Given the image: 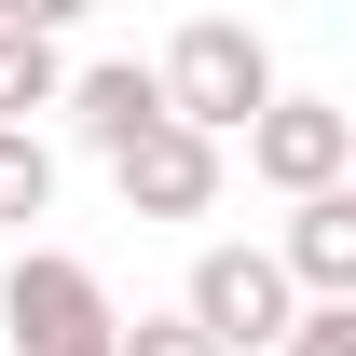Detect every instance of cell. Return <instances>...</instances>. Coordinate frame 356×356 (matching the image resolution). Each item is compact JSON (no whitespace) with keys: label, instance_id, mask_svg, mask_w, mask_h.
Returning <instances> with one entry per match:
<instances>
[{"label":"cell","instance_id":"8992f818","mask_svg":"<svg viewBox=\"0 0 356 356\" xmlns=\"http://www.w3.org/2000/svg\"><path fill=\"white\" fill-rule=\"evenodd\" d=\"M151 124H178L165 55H96V69H69V137H83V151H137Z\"/></svg>","mask_w":356,"mask_h":356},{"label":"cell","instance_id":"7c38bea8","mask_svg":"<svg viewBox=\"0 0 356 356\" xmlns=\"http://www.w3.org/2000/svg\"><path fill=\"white\" fill-rule=\"evenodd\" d=\"M83 14H96V0H0V28H55V42H69Z\"/></svg>","mask_w":356,"mask_h":356},{"label":"cell","instance_id":"5b68a950","mask_svg":"<svg viewBox=\"0 0 356 356\" xmlns=\"http://www.w3.org/2000/svg\"><path fill=\"white\" fill-rule=\"evenodd\" d=\"M247 178L261 192H329V178H356V110H329V96H274L261 124H247Z\"/></svg>","mask_w":356,"mask_h":356},{"label":"cell","instance_id":"6da1fadb","mask_svg":"<svg viewBox=\"0 0 356 356\" xmlns=\"http://www.w3.org/2000/svg\"><path fill=\"white\" fill-rule=\"evenodd\" d=\"M165 96H178V124H206V137H247L274 110V42L261 28H247V14H192V28H178L165 42Z\"/></svg>","mask_w":356,"mask_h":356},{"label":"cell","instance_id":"52a82bcc","mask_svg":"<svg viewBox=\"0 0 356 356\" xmlns=\"http://www.w3.org/2000/svg\"><path fill=\"white\" fill-rule=\"evenodd\" d=\"M274 261L302 274V302H356V178H329V192H302V206H288Z\"/></svg>","mask_w":356,"mask_h":356},{"label":"cell","instance_id":"277c9868","mask_svg":"<svg viewBox=\"0 0 356 356\" xmlns=\"http://www.w3.org/2000/svg\"><path fill=\"white\" fill-rule=\"evenodd\" d=\"M233 178V137L206 124H151L137 151H110V192H124V220H206Z\"/></svg>","mask_w":356,"mask_h":356},{"label":"cell","instance_id":"ba28073f","mask_svg":"<svg viewBox=\"0 0 356 356\" xmlns=\"http://www.w3.org/2000/svg\"><path fill=\"white\" fill-rule=\"evenodd\" d=\"M28 110H69V55L55 28H0V124H28Z\"/></svg>","mask_w":356,"mask_h":356},{"label":"cell","instance_id":"3957f363","mask_svg":"<svg viewBox=\"0 0 356 356\" xmlns=\"http://www.w3.org/2000/svg\"><path fill=\"white\" fill-rule=\"evenodd\" d=\"M178 302L206 315V329H220L233 356H274V343H288V329H302V274L274 261V247H206Z\"/></svg>","mask_w":356,"mask_h":356},{"label":"cell","instance_id":"8fae6325","mask_svg":"<svg viewBox=\"0 0 356 356\" xmlns=\"http://www.w3.org/2000/svg\"><path fill=\"white\" fill-rule=\"evenodd\" d=\"M274 356H356V302H302V329H288Z\"/></svg>","mask_w":356,"mask_h":356},{"label":"cell","instance_id":"9c48e42d","mask_svg":"<svg viewBox=\"0 0 356 356\" xmlns=\"http://www.w3.org/2000/svg\"><path fill=\"white\" fill-rule=\"evenodd\" d=\"M55 220V137L42 124H0V233Z\"/></svg>","mask_w":356,"mask_h":356},{"label":"cell","instance_id":"7a4b0ae2","mask_svg":"<svg viewBox=\"0 0 356 356\" xmlns=\"http://www.w3.org/2000/svg\"><path fill=\"white\" fill-rule=\"evenodd\" d=\"M0 343L14 356H124V302L96 288V261L28 247V261L0 274Z\"/></svg>","mask_w":356,"mask_h":356},{"label":"cell","instance_id":"30bf717a","mask_svg":"<svg viewBox=\"0 0 356 356\" xmlns=\"http://www.w3.org/2000/svg\"><path fill=\"white\" fill-rule=\"evenodd\" d=\"M124 356H233V343H220L192 302H165V315H124Z\"/></svg>","mask_w":356,"mask_h":356}]
</instances>
